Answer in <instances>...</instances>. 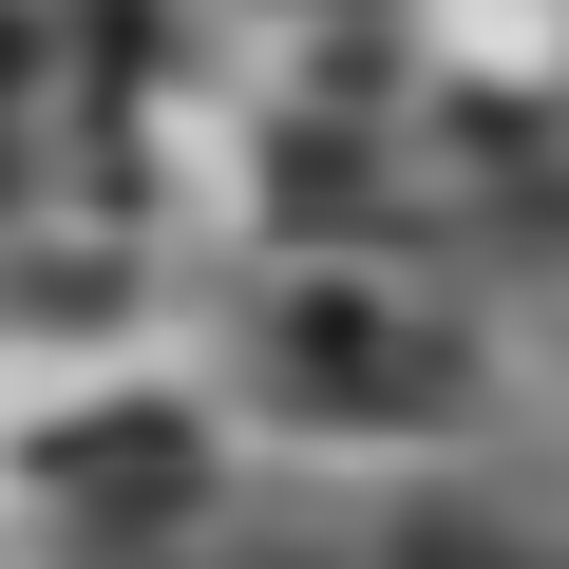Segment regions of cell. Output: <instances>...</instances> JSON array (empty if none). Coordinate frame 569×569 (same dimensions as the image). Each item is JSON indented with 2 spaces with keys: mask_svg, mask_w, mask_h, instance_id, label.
<instances>
[{
  "mask_svg": "<svg viewBox=\"0 0 569 569\" xmlns=\"http://www.w3.org/2000/svg\"><path fill=\"white\" fill-rule=\"evenodd\" d=\"M399 569H531V550H512L493 512H418V531H399Z\"/></svg>",
  "mask_w": 569,
  "mask_h": 569,
  "instance_id": "cell-1",
  "label": "cell"
}]
</instances>
